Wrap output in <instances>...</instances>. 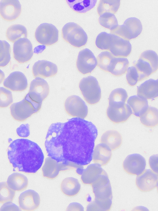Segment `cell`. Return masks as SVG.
Masks as SVG:
<instances>
[{"label": "cell", "mask_w": 158, "mask_h": 211, "mask_svg": "<svg viewBox=\"0 0 158 211\" xmlns=\"http://www.w3.org/2000/svg\"><path fill=\"white\" fill-rule=\"evenodd\" d=\"M139 76V81H141L154 73L152 68L147 61L139 58L134 64Z\"/></svg>", "instance_id": "34"}, {"label": "cell", "mask_w": 158, "mask_h": 211, "mask_svg": "<svg viewBox=\"0 0 158 211\" xmlns=\"http://www.w3.org/2000/svg\"><path fill=\"white\" fill-rule=\"evenodd\" d=\"M141 123L144 126L152 128L158 125V109L149 107L146 111L140 117Z\"/></svg>", "instance_id": "32"}, {"label": "cell", "mask_w": 158, "mask_h": 211, "mask_svg": "<svg viewBox=\"0 0 158 211\" xmlns=\"http://www.w3.org/2000/svg\"><path fill=\"white\" fill-rule=\"evenodd\" d=\"M106 114L107 117L111 122L118 124L126 121L133 113L131 107L125 103L108 105Z\"/></svg>", "instance_id": "14"}, {"label": "cell", "mask_w": 158, "mask_h": 211, "mask_svg": "<svg viewBox=\"0 0 158 211\" xmlns=\"http://www.w3.org/2000/svg\"><path fill=\"white\" fill-rule=\"evenodd\" d=\"M146 166L145 158L138 154L127 156L123 163L124 171L130 175H139L144 171Z\"/></svg>", "instance_id": "13"}, {"label": "cell", "mask_w": 158, "mask_h": 211, "mask_svg": "<svg viewBox=\"0 0 158 211\" xmlns=\"http://www.w3.org/2000/svg\"><path fill=\"white\" fill-rule=\"evenodd\" d=\"M112 150L106 145L99 143L94 148L92 159L95 163L101 166L106 165L110 161L112 156Z\"/></svg>", "instance_id": "22"}, {"label": "cell", "mask_w": 158, "mask_h": 211, "mask_svg": "<svg viewBox=\"0 0 158 211\" xmlns=\"http://www.w3.org/2000/svg\"><path fill=\"white\" fill-rule=\"evenodd\" d=\"M8 158L13 171L35 173L41 167L44 156L36 143L26 139H18L9 145Z\"/></svg>", "instance_id": "2"}, {"label": "cell", "mask_w": 158, "mask_h": 211, "mask_svg": "<svg viewBox=\"0 0 158 211\" xmlns=\"http://www.w3.org/2000/svg\"><path fill=\"white\" fill-rule=\"evenodd\" d=\"M129 65V62L127 58L114 57L108 66V72L115 76H121L126 72Z\"/></svg>", "instance_id": "26"}, {"label": "cell", "mask_w": 158, "mask_h": 211, "mask_svg": "<svg viewBox=\"0 0 158 211\" xmlns=\"http://www.w3.org/2000/svg\"><path fill=\"white\" fill-rule=\"evenodd\" d=\"M58 30L53 25L44 23L36 29L35 37L40 44L50 46L56 43L58 40Z\"/></svg>", "instance_id": "7"}, {"label": "cell", "mask_w": 158, "mask_h": 211, "mask_svg": "<svg viewBox=\"0 0 158 211\" xmlns=\"http://www.w3.org/2000/svg\"><path fill=\"white\" fill-rule=\"evenodd\" d=\"M101 143L108 146L114 150L119 148L122 142V137L120 133L114 130H108L102 135L100 140Z\"/></svg>", "instance_id": "25"}, {"label": "cell", "mask_w": 158, "mask_h": 211, "mask_svg": "<svg viewBox=\"0 0 158 211\" xmlns=\"http://www.w3.org/2000/svg\"><path fill=\"white\" fill-rule=\"evenodd\" d=\"M97 163L90 164L83 170L81 179L84 184L91 185L105 171Z\"/></svg>", "instance_id": "23"}, {"label": "cell", "mask_w": 158, "mask_h": 211, "mask_svg": "<svg viewBox=\"0 0 158 211\" xmlns=\"http://www.w3.org/2000/svg\"><path fill=\"white\" fill-rule=\"evenodd\" d=\"M127 103L131 107L132 113L139 117L144 113L149 107L147 99L137 95L129 97Z\"/></svg>", "instance_id": "24"}, {"label": "cell", "mask_w": 158, "mask_h": 211, "mask_svg": "<svg viewBox=\"0 0 158 211\" xmlns=\"http://www.w3.org/2000/svg\"><path fill=\"white\" fill-rule=\"evenodd\" d=\"M1 108H6L10 105L13 102V97L11 92L3 87L0 88Z\"/></svg>", "instance_id": "43"}, {"label": "cell", "mask_w": 158, "mask_h": 211, "mask_svg": "<svg viewBox=\"0 0 158 211\" xmlns=\"http://www.w3.org/2000/svg\"><path fill=\"white\" fill-rule=\"evenodd\" d=\"M63 39L73 46L80 48L86 44L88 36L83 29L79 25L73 22L66 24L62 29Z\"/></svg>", "instance_id": "4"}, {"label": "cell", "mask_w": 158, "mask_h": 211, "mask_svg": "<svg viewBox=\"0 0 158 211\" xmlns=\"http://www.w3.org/2000/svg\"><path fill=\"white\" fill-rule=\"evenodd\" d=\"M0 66H6L10 60L11 47L5 40H0Z\"/></svg>", "instance_id": "38"}, {"label": "cell", "mask_w": 158, "mask_h": 211, "mask_svg": "<svg viewBox=\"0 0 158 211\" xmlns=\"http://www.w3.org/2000/svg\"><path fill=\"white\" fill-rule=\"evenodd\" d=\"M137 95L146 99H153L158 97V80L150 79L138 87Z\"/></svg>", "instance_id": "21"}, {"label": "cell", "mask_w": 158, "mask_h": 211, "mask_svg": "<svg viewBox=\"0 0 158 211\" xmlns=\"http://www.w3.org/2000/svg\"><path fill=\"white\" fill-rule=\"evenodd\" d=\"M126 78L128 84L131 86H135L139 81V74L136 68L134 66L128 68Z\"/></svg>", "instance_id": "44"}, {"label": "cell", "mask_w": 158, "mask_h": 211, "mask_svg": "<svg viewBox=\"0 0 158 211\" xmlns=\"http://www.w3.org/2000/svg\"><path fill=\"white\" fill-rule=\"evenodd\" d=\"M98 22L101 25L109 29L110 31L114 30L118 25L114 14L110 13H105L101 15Z\"/></svg>", "instance_id": "36"}, {"label": "cell", "mask_w": 158, "mask_h": 211, "mask_svg": "<svg viewBox=\"0 0 158 211\" xmlns=\"http://www.w3.org/2000/svg\"><path fill=\"white\" fill-rule=\"evenodd\" d=\"M16 132L18 135L20 137H28L30 134L29 124H22L17 129Z\"/></svg>", "instance_id": "45"}, {"label": "cell", "mask_w": 158, "mask_h": 211, "mask_svg": "<svg viewBox=\"0 0 158 211\" xmlns=\"http://www.w3.org/2000/svg\"><path fill=\"white\" fill-rule=\"evenodd\" d=\"M64 107L66 113L72 116L84 119L87 115V106L78 96L72 95L68 97L65 101Z\"/></svg>", "instance_id": "9"}, {"label": "cell", "mask_w": 158, "mask_h": 211, "mask_svg": "<svg viewBox=\"0 0 158 211\" xmlns=\"http://www.w3.org/2000/svg\"><path fill=\"white\" fill-rule=\"evenodd\" d=\"M158 182V174L150 169L144 170L137 176L135 180L137 187L143 192L152 190L156 186Z\"/></svg>", "instance_id": "17"}, {"label": "cell", "mask_w": 158, "mask_h": 211, "mask_svg": "<svg viewBox=\"0 0 158 211\" xmlns=\"http://www.w3.org/2000/svg\"><path fill=\"white\" fill-rule=\"evenodd\" d=\"M139 57L145 60L150 63L154 73L158 69V55L154 51L151 50L145 51L140 54Z\"/></svg>", "instance_id": "42"}, {"label": "cell", "mask_w": 158, "mask_h": 211, "mask_svg": "<svg viewBox=\"0 0 158 211\" xmlns=\"http://www.w3.org/2000/svg\"><path fill=\"white\" fill-rule=\"evenodd\" d=\"M2 211H20V209L12 201H8L4 203L0 208Z\"/></svg>", "instance_id": "47"}, {"label": "cell", "mask_w": 158, "mask_h": 211, "mask_svg": "<svg viewBox=\"0 0 158 211\" xmlns=\"http://www.w3.org/2000/svg\"><path fill=\"white\" fill-rule=\"evenodd\" d=\"M10 109L13 118L19 121L25 120L37 112L33 105L25 96L21 101L12 104Z\"/></svg>", "instance_id": "11"}, {"label": "cell", "mask_w": 158, "mask_h": 211, "mask_svg": "<svg viewBox=\"0 0 158 211\" xmlns=\"http://www.w3.org/2000/svg\"><path fill=\"white\" fill-rule=\"evenodd\" d=\"M67 211H81L84 210L83 206L77 202L71 203L66 209Z\"/></svg>", "instance_id": "48"}, {"label": "cell", "mask_w": 158, "mask_h": 211, "mask_svg": "<svg viewBox=\"0 0 158 211\" xmlns=\"http://www.w3.org/2000/svg\"><path fill=\"white\" fill-rule=\"evenodd\" d=\"M120 1L101 0L98 4L97 11L100 15L105 13H110L114 14L118 9Z\"/></svg>", "instance_id": "33"}, {"label": "cell", "mask_w": 158, "mask_h": 211, "mask_svg": "<svg viewBox=\"0 0 158 211\" xmlns=\"http://www.w3.org/2000/svg\"><path fill=\"white\" fill-rule=\"evenodd\" d=\"M95 199L106 200L112 198L111 187L105 171L91 185Z\"/></svg>", "instance_id": "8"}, {"label": "cell", "mask_w": 158, "mask_h": 211, "mask_svg": "<svg viewBox=\"0 0 158 211\" xmlns=\"http://www.w3.org/2000/svg\"><path fill=\"white\" fill-rule=\"evenodd\" d=\"M21 11V5L19 0H2L0 2V15L6 21L16 20L20 16Z\"/></svg>", "instance_id": "15"}, {"label": "cell", "mask_w": 158, "mask_h": 211, "mask_svg": "<svg viewBox=\"0 0 158 211\" xmlns=\"http://www.w3.org/2000/svg\"><path fill=\"white\" fill-rule=\"evenodd\" d=\"M49 92V87L47 82L42 78L37 77L31 82L28 93L26 96L38 112Z\"/></svg>", "instance_id": "3"}, {"label": "cell", "mask_w": 158, "mask_h": 211, "mask_svg": "<svg viewBox=\"0 0 158 211\" xmlns=\"http://www.w3.org/2000/svg\"><path fill=\"white\" fill-rule=\"evenodd\" d=\"M96 0H67L66 3L72 10L76 12L84 13L90 11L96 5Z\"/></svg>", "instance_id": "29"}, {"label": "cell", "mask_w": 158, "mask_h": 211, "mask_svg": "<svg viewBox=\"0 0 158 211\" xmlns=\"http://www.w3.org/2000/svg\"><path fill=\"white\" fill-rule=\"evenodd\" d=\"M142 25L140 21L135 17L126 19L122 25L118 26L110 31L112 34L129 40L137 37L141 33Z\"/></svg>", "instance_id": "6"}, {"label": "cell", "mask_w": 158, "mask_h": 211, "mask_svg": "<svg viewBox=\"0 0 158 211\" xmlns=\"http://www.w3.org/2000/svg\"><path fill=\"white\" fill-rule=\"evenodd\" d=\"M13 57L19 63H26L31 60L33 54L32 44L27 38H21L14 43Z\"/></svg>", "instance_id": "10"}, {"label": "cell", "mask_w": 158, "mask_h": 211, "mask_svg": "<svg viewBox=\"0 0 158 211\" xmlns=\"http://www.w3.org/2000/svg\"><path fill=\"white\" fill-rule=\"evenodd\" d=\"M97 65V59L90 50L85 48L79 52L76 65L79 72L84 74L90 73Z\"/></svg>", "instance_id": "12"}, {"label": "cell", "mask_w": 158, "mask_h": 211, "mask_svg": "<svg viewBox=\"0 0 158 211\" xmlns=\"http://www.w3.org/2000/svg\"><path fill=\"white\" fill-rule=\"evenodd\" d=\"M98 132L91 122L78 117L52 124L46 137L48 156L62 164L68 161L82 164L91 161Z\"/></svg>", "instance_id": "1"}, {"label": "cell", "mask_w": 158, "mask_h": 211, "mask_svg": "<svg viewBox=\"0 0 158 211\" xmlns=\"http://www.w3.org/2000/svg\"><path fill=\"white\" fill-rule=\"evenodd\" d=\"M43 176L50 179H53L58 175L60 171L59 162L49 157L45 160L42 168Z\"/></svg>", "instance_id": "30"}, {"label": "cell", "mask_w": 158, "mask_h": 211, "mask_svg": "<svg viewBox=\"0 0 158 211\" xmlns=\"http://www.w3.org/2000/svg\"><path fill=\"white\" fill-rule=\"evenodd\" d=\"M149 164L152 171L158 174V154L151 156L149 159Z\"/></svg>", "instance_id": "46"}, {"label": "cell", "mask_w": 158, "mask_h": 211, "mask_svg": "<svg viewBox=\"0 0 158 211\" xmlns=\"http://www.w3.org/2000/svg\"><path fill=\"white\" fill-rule=\"evenodd\" d=\"M127 98V94L125 89L122 88L115 89L111 91L109 96V105L125 103Z\"/></svg>", "instance_id": "35"}, {"label": "cell", "mask_w": 158, "mask_h": 211, "mask_svg": "<svg viewBox=\"0 0 158 211\" xmlns=\"http://www.w3.org/2000/svg\"><path fill=\"white\" fill-rule=\"evenodd\" d=\"M112 34L109 50L115 57H126L130 54L131 45L129 40Z\"/></svg>", "instance_id": "16"}, {"label": "cell", "mask_w": 158, "mask_h": 211, "mask_svg": "<svg viewBox=\"0 0 158 211\" xmlns=\"http://www.w3.org/2000/svg\"><path fill=\"white\" fill-rule=\"evenodd\" d=\"M6 35L9 41L14 43L18 39L22 38V36L27 38V30L23 25L19 24H14L7 28Z\"/></svg>", "instance_id": "31"}, {"label": "cell", "mask_w": 158, "mask_h": 211, "mask_svg": "<svg viewBox=\"0 0 158 211\" xmlns=\"http://www.w3.org/2000/svg\"><path fill=\"white\" fill-rule=\"evenodd\" d=\"M20 208L26 211H33L37 208L40 203L39 194L35 191L29 189L20 195L18 198Z\"/></svg>", "instance_id": "18"}, {"label": "cell", "mask_w": 158, "mask_h": 211, "mask_svg": "<svg viewBox=\"0 0 158 211\" xmlns=\"http://www.w3.org/2000/svg\"><path fill=\"white\" fill-rule=\"evenodd\" d=\"M157 79L158 80V78Z\"/></svg>", "instance_id": "50"}, {"label": "cell", "mask_w": 158, "mask_h": 211, "mask_svg": "<svg viewBox=\"0 0 158 211\" xmlns=\"http://www.w3.org/2000/svg\"><path fill=\"white\" fill-rule=\"evenodd\" d=\"M57 71V67L56 64L44 60L35 62L32 68V73L35 78L52 77L56 74Z\"/></svg>", "instance_id": "20"}, {"label": "cell", "mask_w": 158, "mask_h": 211, "mask_svg": "<svg viewBox=\"0 0 158 211\" xmlns=\"http://www.w3.org/2000/svg\"><path fill=\"white\" fill-rule=\"evenodd\" d=\"M114 57L110 52H102L97 57L98 66L102 70L108 72V68L112 59Z\"/></svg>", "instance_id": "41"}, {"label": "cell", "mask_w": 158, "mask_h": 211, "mask_svg": "<svg viewBox=\"0 0 158 211\" xmlns=\"http://www.w3.org/2000/svg\"><path fill=\"white\" fill-rule=\"evenodd\" d=\"M15 191L11 188L6 182L0 184V202L4 203L12 201L15 195Z\"/></svg>", "instance_id": "39"}, {"label": "cell", "mask_w": 158, "mask_h": 211, "mask_svg": "<svg viewBox=\"0 0 158 211\" xmlns=\"http://www.w3.org/2000/svg\"><path fill=\"white\" fill-rule=\"evenodd\" d=\"M112 204V199L101 200L94 199L88 205L86 210L88 211H108L110 209Z\"/></svg>", "instance_id": "37"}, {"label": "cell", "mask_w": 158, "mask_h": 211, "mask_svg": "<svg viewBox=\"0 0 158 211\" xmlns=\"http://www.w3.org/2000/svg\"><path fill=\"white\" fill-rule=\"evenodd\" d=\"M3 85L13 91H22L28 86L27 79L24 74L19 71L14 72L4 80Z\"/></svg>", "instance_id": "19"}, {"label": "cell", "mask_w": 158, "mask_h": 211, "mask_svg": "<svg viewBox=\"0 0 158 211\" xmlns=\"http://www.w3.org/2000/svg\"><path fill=\"white\" fill-rule=\"evenodd\" d=\"M112 34L105 32L99 33L95 40V44L98 49L102 50H109Z\"/></svg>", "instance_id": "40"}, {"label": "cell", "mask_w": 158, "mask_h": 211, "mask_svg": "<svg viewBox=\"0 0 158 211\" xmlns=\"http://www.w3.org/2000/svg\"><path fill=\"white\" fill-rule=\"evenodd\" d=\"M7 183L8 186L15 191H22L25 189L28 184V179L24 175L15 172L8 177Z\"/></svg>", "instance_id": "28"}, {"label": "cell", "mask_w": 158, "mask_h": 211, "mask_svg": "<svg viewBox=\"0 0 158 211\" xmlns=\"http://www.w3.org/2000/svg\"><path fill=\"white\" fill-rule=\"evenodd\" d=\"M81 187V184L78 179L72 177L65 178L60 184L61 191L69 196H73L77 194Z\"/></svg>", "instance_id": "27"}, {"label": "cell", "mask_w": 158, "mask_h": 211, "mask_svg": "<svg viewBox=\"0 0 158 211\" xmlns=\"http://www.w3.org/2000/svg\"><path fill=\"white\" fill-rule=\"evenodd\" d=\"M79 87L86 101L90 104H94L98 102L101 98L100 87L97 79L89 76L82 78Z\"/></svg>", "instance_id": "5"}, {"label": "cell", "mask_w": 158, "mask_h": 211, "mask_svg": "<svg viewBox=\"0 0 158 211\" xmlns=\"http://www.w3.org/2000/svg\"><path fill=\"white\" fill-rule=\"evenodd\" d=\"M156 188H157V192H158V182L157 184V185H156Z\"/></svg>", "instance_id": "49"}]
</instances>
